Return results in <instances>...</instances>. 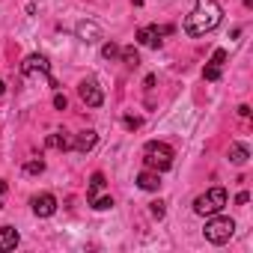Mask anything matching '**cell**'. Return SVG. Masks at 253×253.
I'll use <instances>...</instances> for the list:
<instances>
[{"label":"cell","mask_w":253,"mask_h":253,"mask_svg":"<svg viewBox=\"0 0 253 253\" xmlns=\"http://www.w3.org/2000/svg\"><path fill=\"white\" fill-rule=\"evenodd\" d=\"M3 197H6V182L0 179V209H3Z\"/></svg>","instance_id":"25"},{"label":"cell","mask_w":253,"mask_h":253,"mask_svg":"<svg viewBox=\"0 0 253 253\" xmlns=\"http://www.w3.org/2000/svg\"><path fill=\"white\" fill-rule=\"evenodd\" d=\"M66 104H69V101H66V95H60V92H57V95H54V107H57V110H66Z\"/></svg>","instance_id":"23"},{"label":"cell","mask_w":253,"mask_h":253,"mask_svg":"<svg viewBox=\"0 0 253 253\" xmlns=\"http://www.w3.org/2000/svg\"><path fill=\"white\" fill-rule=\"evenodd\" d=\"M247 200H250V194H247V191H241V194H238V197H235V203H238V206H244V203H247Z\"/></svg>","instance_id":"24"},{"label":"cell","mask_w":253,"mask_h":253,"mask_svg":"<svg viewBox=\"0 0 253 253\" xmlns=\"http://www.w3.org/2000/svg\"><path fill=\"white\" fill-rule=\"evenodd\" d=\"M78 95L84 98V104H86V107H101V104H104V92H101V86H98L92 78L78 84Z\"/></svg>","instance_id":"6"},{"label":"cell","mask_w":253,"mask_h":253,"mask_svg":"<svg viewBox=\"0 0 253 253\" xmlns=\"http://www.w3.org/2000/svg\"><path fill=\"white\" fill-rule=\"evenodd\" d=\"M143 161H146L149 170L164 173V170L173 167V149H170L167 143H161V140H149V143L143 146Z\"/></svg>","instance_id":"2"},{"label":"cell","mask_w":253,"mask_h":253,"mask_svg":"<svg viewBox=\"0 0 253 253\" xmlns=\"http://www.w3.org/2000/svg\"><path fill=\"white\" fill-rule=\"evenodd\" d=\"M15 244H18V229L15 226H0V253L15 250Z\"/></svg>","instance_id":"13"},{"label":"cell","mask_w":253,"mask_h":253,"mask_svg":"<svg viewBox=\"0 0 253 253\" xmlns=\"http://www.w3.org/2000/svg\"><path fill=\"white\" fill-rule=\"evenodd\" d=\"M21 72H24L27 78H48V75H51V63H48L45 54H30V57L21 63Z\"/></svg>","instance_id":"5"},{"label":"cell","mask_w":253,"mask_h":253,"mask_svg":"<svg viewBox=\"0 0 253 253\" xmlns=\"http://www.w3.org/2000/svg\"><path fill=\"white\" fill-rule=\"evenodd\" d=\"M89 206H92L95 211H107V209H113V197H110V194H101V197H98L95 203H89Z\"/></svg>","instance_id":"18"},{"label":"cell","mask_w":253,"mask_h":253,"mask_svg":"<svg viewBox=\"0 0 253 253\" xmlns=\"http://www.w3.org/2000/svg\"><path fill=\"white\" fill-rule=\"evenodd\" d=\"M173 33V27H158V24H149V27H140L137 30V42L146 45V48H161V36Z\"/></svg>","instance_id":"7"},{"label":"cell","mask_w":253,"mask_h":253,"mask_svg":"<svg viewBox=\"0 0 253 253\" xmlns=\"http://www.w3.org/2000/svg\"><path fill=\"white\" fill-rule=\"evenodd\" d=\"M45 146H48V149H60V152H66V149H72V140H69L63 131H54V134H48Z\"/></svg>","instance_id":"15"},{"label":"cell","mask_w":253,"mask_h":253,"mask_svg":"<svg viewBox=\"0 0 253 253\" xmlns=\"http://www.w3.org/2000/svg\"><path fill=\"white\" fill-rule=\"evenodd\" d=\"M220 18H223V9L217 6V0H197V9L185 18V33L206 36L220 24Z\"/></svg>","instance_id":"1"},{"label":"cell","mask_w":253,"mask_h":253,"mask_svg":"<svg viewBox=\"0 0 253 253\" xmlns=\"http://www.w3.org/2000/svg\"><path fill=\"white\" fill-rule=\"evenodd\" d=\"M119 57H122V63H125V66H131V69L140 63V54H137L134 48H119Z\"/></svg>","instance_id":"17"},{"label":"cell","mask_w":253,"mask_h":253,"mask_svg":"<svg viewBox=\"0 0 253 253\" xmlns=\"http://www.w3.org/2000/svg\"><path fill=\"white\" fill-rule=\"evenodd\" d=\"M24 173H30V176H39V173H45V161H42V158H36V161H27V164H24Z\"/></svg>","instance_id":"20"},{"label":"cell","mask_w":253,"mask_h":253,"mask_svg":"<svg viewBox=\"0 0 253 253\" xmlns=\"http://www.w3.org/2000/svg\"><path fill=\"white\" fill-rule=\"evenodd\" d=\"M101 194H104V173H92L89 176V188H86V200L95 203Z\"/></svg>","instance_id":"14"},{"label":"cell","mask_w":253,"mask_h":253,"mask_svg":"<svg viewBox=\"0 0 253 253\" xmlns=\"http://www.w3.org/2000/svg\"><path fill=\"white\" fill-rule=\"evenodd\" d=\"M122 122H125V128H128V131H137L140 125H143V119H140V116H125Z\"/></svg>","instance_id":"21"},{"label":"cell","mask_w":253,"mask_h":253,"mask_svg":"<svg viewBox=\"0 0 253 253\" xmlns=\"http://www.w3.org/2000/svg\"><path fill=\"white\" fill-rule=\"evenodd\" d=\"M33 214L36 217H51L54 211H57V197L54 194H39V197H33Z\"/></svg>","instance_id":"8"},{"label":"cell","mask_w":253,"mask_h":253,"mask_svg":"<svg viewBox=\"0 0 253 253\" xmlns=\"http://www.w3.org/2000/svg\"><path fill=\"white\" fill-rule=\"evenodd\" d=\"M101 57H104V60H116V57H119V45H116V42H104V45H101Z\"/></svg>","instance_id":"19"},{"label":"cell","mask_w":253,"mask_h":253,"mask_svg":"<svg viewBox=\"0 0 253 253\" xmlns=\"http://www.w3.org/2000/svg\"><path fill=\"white\" fill-rule=\"evenodd\" d=\"M223 206H226V191H223V188H211V191H206V194H200V197L194 200V211L203 214V217L217 214Z\"/></svg>","instance_id":"4"},{"label":"cell","mask_w":253,"mask_h":253,"mask_svg":"<svg viewBox=\"0 0 253 253\" xmlns=\"http://www.w3.org/2000/svg\"><path fill=\"white\" fill-rule=\"evenodd\" d=\"M95 143H98V134H95L92 128H86V131H81V134L72 140V149H78L81 155H86V152L95 149Z\"/></svg>","instance_id":"10"},{"label":"cell","mask_w":253,"mask_h":253,"mask_svg":"<svg viewBox=\"0 0 253 253\" xmlns=\"http://www.w3.org/2000/svg\"><path fill=\"white\" fill-rule=\"evenodd\" d=\"M223 63H226V51H223V48H217V51L211 54L209 66L203 69V78H206V81H217V78H220V72H223Z\"/></svg>","instance_id":"9"},{"label":"cell","mask_w":253,"mask_h":253,"mask_svg":"<svg viewBox=\"0 0 253 253\" xmlns=\"http://www.w3.org/2000/svg\"><path fill=\"white\" fill-rule=\"evenodd\" d=\"M149 211H152V217H158V220H161L167 209H164V203H161V200H155V203H149Z\"/></svg>","instance_id":"22"},{"label":"cell","mask_w":253,"mask_h":253,"mask_svg":"<svg viewBox=\"0 0 253 253\" xmlns=\"http://www.w3.org/2000/svg\"><path fill=\"white\" fill-rule=\"evenodd\" d=\"M137 188H140V191H158V188H161V173L146 167L143 173H137Z\"/></svg>","instance_id":"12"},{"label":"cell","mask_w":253,"mask_h":253,"mask_svg":"<svg viewBox=\"0 0 253 253\" xmlns=\"http://www.w3.org/2000/svg\"><path fill=\"white\" fill-rule=\"evenodd\" d=\"M247 158H250V149H247L244 143H232V146H229V161H232V164H238V167H241Z\"/></svg>","instance_id":"16"},{"label":"cell","mask_w":253,"mask_h":253,"mask_svg":"<svg viewBox=\"0 0 253 253\" xmlns=\"http://www.w3.org/2000/svg\"><path fill=\"white\" fill-rule=\"evenodd\" d=\"M232 232H235V220H232V217H220V211L211 214V220H209L206 229H203L206 241H211V244H226V241L232 238Z\"/></svg>","instance_id":"3"},{"label":"cell","mask_w":253,"mask_h":253,"mask_svg":"<svg viewBox=\"0 0 253 253\" xmlns=\"http://www.w3.org/2000/svg\"><path fill=\"white\" fill-rule=\"evenodd\" d=\"M78 39L86 42V45L98 42V39H101V27H98L95 21H81V24H78Z\"/></svg>","instance_id":"11"},{"label":"cell","mask_w":253,"mask_h":253,"mask_svg":"<svg viewBox=\"0 0 253 253\" xmlns=\"http://www.w3.org/2000/svg\"><path fill=\"white\" fill-rule=\"evenodd\" d=\"M3 92H6V84H3V81H0V95H3Z\"/></svg>","instance_id":"26"}]
</instances>
